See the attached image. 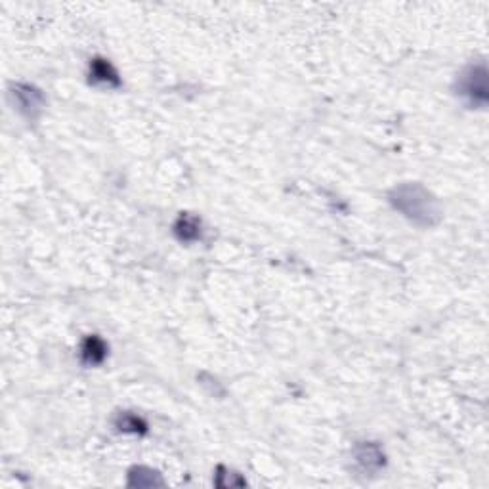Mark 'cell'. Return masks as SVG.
Listing matches in <instances>:
<instances>
[{
	"instance_id": "8992f818",
	"label": "cell",
	"mask_w": 489,
	"mask_h": 489,
	"mask_svg": "<svg viewBox=\"0 0 489 489\" xmlns=\"http://www.w3.org/2000/svg\"><path fill=\"white\" fill-rule=\"evenodd\" d=\"M174 234L180 241H197L201 237V220L192 214H182L174 224Z\"/></svg>"
},
{
	"instance_id": "30bf717a",
	"label": "cell",
	"mask_w": 489,
	"mask_h": 489,
	"mask_svg": "<svg viewBox=\"0 0 489 489\" xmlns=\"http://www.w3.org/2000/svg\"><path fill=\"white\" fill-rule=\"evenodd\" d=\"M216 476H222V478H226V480H216V483L220 485V488H234V485H245V480L243 478H239V474H235V472H229V470L226 469H218V474Z\"/></svg>"
},
{
	"instance_id": "3957f363",
	"label": "cell",
	"mask_w": 489,
	"mask_h": 489,
	"mask_svg": "<svg viewBox=\"0 0 489 489\" xmlns=\"http://www.w3.org/2000/svg\"><path fill=\"white\" fill-rule=\"evenodd\" d=\"M12 94H14V100L20 105V111L23 115L35 119L41 113L42 105H44V96L41 94V90H36L31 84H15Z\"/></svg>"
},
{
	"instance_id": "52a82bcc",
	"label": "cell",
	"mask_w": 489,
	"mask_h": 489,
	"mask_svg": "<svg viewBox=\"0 0 489 489\" xmlns=\"http://www.w3.org/2000/svg\"><path fill=\"white\" fill-rule=\"evenodd\" d=\"M356 459L361 467L373 470L380 469L384 464V453L375 443H363L356 449Z\"/></svg>"
},
{
	"instance_id": "ba28073f",
	"label": "cell",
	"mask_w": 489,
	"mask_h": 489,
	"mask_svg": "<svg viewBox=\"0 0 489 489\" xmlns=\"http://www.w3.org/2000/svg\"><path fill=\"white\" fill-rule=\"evenodd\" d=\"M163 483L165 482L159 472L145 469V467L132 469L128 474V485H132V488H153V485H163Z\"/></svg>"
},
{
	"instance_id": "277c9868",
	"label": "cell",
	"mask_w": 489,
	"mask_h": 489,
	"mask_svg": "<svg viewBox=\"0 0 489 489\" xmlns=\"http://www.w3.org/2000/svg\"><path fill=\"white\" fill-rule=\"evenodd\" d=\"M90 81L96 84H107V86H119L121 79L115 67L107 60L96 58L90 63Z\"/></svg>"
},
{
	"instance_id": "5b68a950",
	"label": "cell",
	"mask_w": 489,
	"mask_h": 489,
	"mask_svg": "<svg viewBox=\"0 0 489 489\" xmlns=\"http://www.w3.org/2000/svg\"><path fill=\"white\" fill-rule=\"evenodd\" d=\"M81 356L86 366H100L107 356V344L100 337H88L83 342L81 348Z\"/></svg>"
},
{
	"instance_id": "9c48e42d",
	"label": "cell",
	"mask_w": 489,
	"mask_h": 489,
	"mask_svg": "<svg viewBox=\"0 0 489 489\" xmlns=\"http://www.w3.org/2000/svg\"><path fill=\"white\" fill-rule=\"evenodd\" d=\"M115 427L121 430V432H132V434H144L147 430V424H145L144 419H140L138 415L132 413H121L115 420Z\"/></svg>"
},
{
	"instance_id": "7a4b0ae2",
	"label": "cell",
	"mask_w": 489,
	"mask_h": 489,
	"mask_svg": "<svg viewBox=\"0 0 489 489\" xmlns=\"http://www.w3.org/2000/svg\"><path fill=\"white\" fill-rule=\"evenodd\" d=\"M459 94L469 100L470 105L483 107L488 104V69L485 63L470 65L459 79Z\"/></svg>"
},
{
	"instance_id": "6da1fadb",
	"label": "cell",
	"mask_w": 489,
	"mask_h": 489,
	"mask_svg": "<svg viewBox=\"0 0 489 489\" xmlns=\"http://www.w3.org/2000/svg\"><path fill=\"white\" fill-rule=\"evenodd\" d=\"M392 207L420 227H432L441 220L438 199L422 184H400L388 193Z\"/></svg>"
}]
</instances>
